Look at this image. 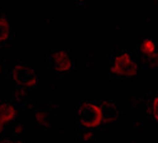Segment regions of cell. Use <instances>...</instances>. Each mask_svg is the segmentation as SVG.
<instances>
[{
	"mask_svg": "<svg viewBox=\"0 0 158 143\" xmlns=\"http://www.w3.org/2000/svg\"><path fill=\"white\" fill-rule=\"evenodd\" d=\"M10 32H11V29H10V24H9L8 19L2 17L0 18V47L8 42L9 37H10Z\"/></svg>",
	"mask_w": 158,
	"mask_h": 143,
	"instance_id": "cell-7",
	"label": "cell"
},
{
	"mask_svg": "<svg viewBox=\"0 0 158 143\" xmlns=\"http://www.w3.org/2000/svg\"><path fill=\"white\" fill-rule=\"evenodd\" d=\"M76 2H77V3H85L86 0H76Z\"/></svg>",
	"mask_w": 158,
	"mask_h": 143,
	"instance_id": "cell-12",
	"label": "cell"
},
{
	"mask_svg": "<svg viewBox=\"0 0 158 143\" xmlns=\"http://www.w3.org/2000/svg\"><path fill=\"white\" fill-rule=\"evenodd\" d=\"M11 77L18 86L23 89L34 87L38 82L37 71L28 63H18L11 69Z\"/></svg>",
	"mask_w": 158,
	"mask_h": 143,
	"instance_id": "cell-3",
	"label": "cell"
},
{
	"mask_svg": "<svg viewBox=\"0 0 158 143\" xmlns=\"http://www.w3.org/2000/svg\"><path fill=\"white\" fill-rule=\"evenodd\" d=\"M35 120L39 127H43V128H49L52 123L49 119V114L44 110H38L35 113Z\"/></svg>",
	"mask_w": 158,
	"mask_h": 143,
	"instance_id": "cell-8",
	"label": "cell"
},
{
	"mask_svg": "<svg viewBox=\"0 0 158 143\" xmlns=\"http://www.w3.org/2000/svg\"><path fill=\"white\" fill-rule=\"evenodd\" d=\"M86 129V128H85ZM81 138L84 141H90V139H93L94 138V132L91 131V129H86V131H84L81 133Z\"/></svg>",
	"mask_w": 158,
	"mask_h": 143,
	"instance_id": "cell-10",
	"label": "cell"
},
{
	"mask_svg": "<svg viewBox=\"0 0 158 143\" xmlns=\"http://www.w3.org/2000/svg\"><path fill=\"white\" fill-rule=\"evenodd\" d=\"M109 71L118 77H134L138 74V63L128 51H119L111 57Z\"/></svg>",
	"mask_w": 158,
	"mask_h": 143,
	"instance_id": "cell-2",
	"label": "cell"
},
{
	"mask_svg": "<svg viewBox=\"0 0 158 143\" xmlns=\"http://www.w3.org/2000/svg\"><path fill=\"white\" fill-rule=\"evenodd\" d=\"M17 109L13 104L8 101H0V127H5L17 118Z\"/></svg>",
	"mask_w": 158,
	"mask_h": 143,
	"instance_id": "cell-5",
	"label": "cell"
},
{
	"mask_svg": "<svg viewBox=\"0 0 158 143\" xmlns=\"http://www.w3.org/2000/svg\"><path fill=\"white\" fill-rule=\"evenodd\" d=\"M149 114L152 119L158 123V94L154 95L149 101Z\"/></svg>",
	"mask_w": 158,
	"mask_h": 143,
	"instance_id": "cell-9",
	"label": "cell"
},
{
	"mask_svg": "<svg viewBox=\"0 0 158 143\" xmlns=\"http://www.w3.org/2000/svg\"><path fill=\"white\" fill-rule=\"evenodd\" d=\"M138 48H139L140 55L144 56L146 58H149V60H152L156 56L157 51H158V46H157L156 41L152 40V38H144V40H142Z\"/></svg>",
	"mask_w": 158,
	"mask_h": 143,
	"instance_id": "cell-6",
	"label": "cell"
},
{
	"mask_svg": "<svg viewBox=\"0 0 158 143\" xmlns=\"http://www.w3.org/2000/svg\"><path fill=\"white\" fill-rule=\"evenodd\" d=\"M113 120V116H109L105 108L101 104L93 101H84L77 109V122L86 129H95L101 127L104 123Z\"/></svg>",
	"mask_w": 158,
	"mask_h": 143,
	"instance_id": "cell-1",
	"label": "cell"
},
{
	"mask_svg": "<svg viewBox=\"0 0 158 143\" xmlns=\"http://www.w3.org/2000/svg\"><path fill=\"white\" fill-rule=\"evenodd\" d=\"M13 143H23V142H13Z\"/></svg>",
	"mask_w": 158,
	"mask_h": 143,
	"instance_id": "cell-13",
	"label": "cell"
},
{
	"mask_svg": "<svg viewBox=\"0 0 158 143\" xmlns=\"http://www.w3.org/2000/svg\"><path fill=\"white\" fill-rule=\"evenodd\" d=\"M151 62H152V66H154L156 69H158V51H157V53H156V56L151 60Z\"/></svg>",
	"mask_w": 158,
	"mask_h": 143,
	"instance_id": "cell-11",
	"label": "cell"
},
{
	"mask_svg": "<svg viewBox=\"0 0 158 143\" xmlns=\"http://www.w3.org/2000/svg\"><path fill=\"white\" fill-rule=\"evenodd\" d=\"M49 61L51 66L60 74L70 72L73 69V60L66 49H53L51 52Z\"/></svg>",
	"mask_w": 158,
	"mask_h": 143,
	"instance_id": "cell-4",
	"label": "cell"
}]
</instances>
